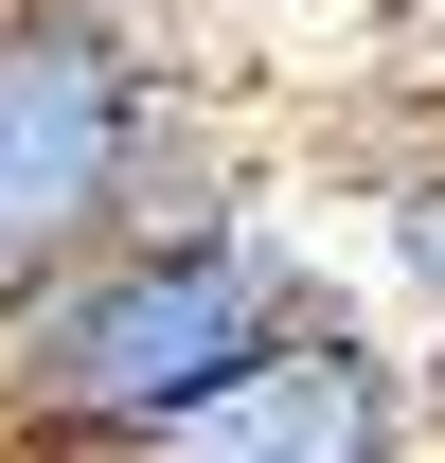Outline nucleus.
I'll list each match as a JSON object with an SVG mask.
<instances>
[{"instance_id": "f257e3e1", "label": "nucleus", "mask_w": 445, "mask_h": 463, "mask_svg": "<svg viewBox=\"0 0 445 463\" xmlns=\"http://www.w3.org/2000/svg\"><path fill=\"white\" fill-rule=\"evenodd\" d=\"M303 286H321V250L285 214L90 250L71 286H36L0 321V463H143L178 410H214L303 321Z\"/></svg>"}, {"instance_id": "39448f33", "label": "nucleus", "mask_w": 445, "mask_h": 463, "mask_svg": "<svg viewBox=\"0 0 445 463\" xmlns=\"http://www.w3.org/2000/svg\"><path fill=\"white\" fill-rule=\"evenodd\" d=\"M410 392H428V463H445V339H428V356H410Z\"/></svg>"}, {"instance_id": "f03ea898", "label": "nucleus", "mask_w": 445, "mask_h": 463, "mask_svg": "<svg viewBox=\"0 0 445 463\" xmlns=\"http://www.w3.org/2000/svg\"><path fill=\"white\" fill-rule=\"evenodd\" d=\"M161 18L143 0H0V321L125 250V161L161 108Z\"/></svg>"}, {"instance_id": "20e7f679", "label": "nucleus", "mask_w": 445, "mask_h": 463, "mask_svg": "<svg viewBox=\"0 0 445 463\" xmlns=\"http://www.w3.org/2000/svg\"><path fill=\"white\" fill-rule=\"evenodd\" d=\"M356 268H374V321L428 356L445 339V125L374 143V178H356Z\"/></svg>"}, {"instance_id": "7ed1b4c3", "label": "nucleus", "mask_w": 445, "mask_h": 463, "mask_svg": "<svg viewBox=\"0 0 445 463\" xmlns=\"http://www.w3.org/2000/svg\"><path fill=\"white\" fill-rule=\"evenodd\" d=\"M143 463H428L410 339H392L356 286H303V321H285L214 410H178Z\"/></svg>"}, {"instance_id": "423d86ee", "label": "nucleus", "mask_w": 445, "mask_h": 463, "mask_svg": "<svg viewBox=\"0 0 445 463\" xmlns=\"http://www.w3.org/2000/svg\"><path fill=\"white\" fill-rule=\"evenodd\" d=\"M268 18H338V0H268Z\"/></svg>"}]
</instances>
